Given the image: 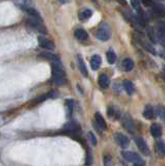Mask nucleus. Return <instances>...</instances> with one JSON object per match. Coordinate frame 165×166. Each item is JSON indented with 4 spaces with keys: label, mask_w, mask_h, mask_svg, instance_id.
<instances>
[{
    "label": "nucleus",
    "mask_w": 165,
    "mask_h": 166,
    "mask_svg": "<svg viewBox=\"0 0 165 166\" xmlns=\"http://www.w3.org/2000/svg\"><path fill=\"white\" fill-rule=\"evenodd\" d=\"M52 81L58 85L66 83V72L60 60H55L52 62Z\"/></svg>",
    "instance_id": "nucleus-1"
},
{
    "label": "nucleus",
    "mask_w": 165,
    "mask_h": 166,
    "mask_svg": "<svg viewBox=\"0 0 165 166\" xmlns=\"http://www.w3.org/2000/svg\"><path fill=\"white\" fill-rule=\"evenodd\" d=\"M26 24H27V26H29L30 28H32V29L36 30V31L40 32V33H43V34L47 33V30H46V28H45L44 24H43L41 17L29 16L27 18V20H26Z\"/></svg>",
    "instance_id": "nucleus-2"
},
{
    "label": "nucleus",
    "mask_w": 165,
    "mask_h": 166,
    "mask_svg": "<svg viewBox=\"0 0 165 166\" xmlns=\"http://www.w3.org/2000/svg\"><path fill=\"white\" fill-rule=\"evenodd\" d=\"M121 156L128 162L133 163L134 165H144L145 162L141 159V157L138 154L133 152H126V150H123L121 152Z\"/></svg>",
    "instance_id": "nucleus-3"
},
{
    "label": "nucleus",
    "mask_w": 165,
    "mask_h": 166,
    "mask_svg": "<svg viewBox=\"0 0 165 166\" xmlns=\"http://www.w3.org/2000/svg\"><path fill=\"white\" fill-rule=\"evenodd\" d=\"M114 140H115V142L123 148L128 147V145H129V143H130L129 138H128L126 135H124L123 133H119V132H116L115 134H114Z\"/></svg>",
    "instance_id": "nucleus-4"
},
{
    "label": "nucleus",
    "mask_w": 165,
    "mask_h": 166,
    "mask_svg": "<svg viewBox=\"0 0 165 166\" xmlns=\"http://www.w3.org/2000/svg\"><path fill=\"white\" fill-rule=\"evenodd\" d=\"M95 38L100 41L106 42L110 39V31L108 30L107 27H104V26H101L99 29L95 31Z\"/></svg>",
    "instance_id": "nucleus-5"
},
{
    "label": "nucleus",
    "mask_w": 165,
    "mask_h": 166,
    "mask_svg": "<svg viewBox=\"0 0 165 166\" xmlns=\"http://www.w3.org/2000/svg\"><path fill=\"white\" fill-rule=\"evenodd\" d=\"M134 140H135L137 147L139 148V150L142 153V155H144V156H149V146H147V142L144 141V139H143L142 137H135Z\"/></svg>",
    "instance_id": "nucleus-6"
},
{
    "label": "nucleus",
    "mask_w": 165,
    "mask_h": 166,
    "mask_svg": "<svg viewBox=\"0 0 165 166\" xmlns=\"http://www.w3.org/2000/svg\"><path fill=\"white\" fill-rule=\"evenodd\" d=\"M38 46L42 48H44V49H47V50H54V48H55V46H54V44L52 43L51 41H49L48 39H46L45 36H40L38 38Z\"/></svg>",
    "instance_id": "nucleus-7"
},
{
    "label": "nucleus",
    "mask_w": 165,
    "mask_h": 166,
    "mask_svg": "<svg viewBox=\"0 0 165 166\" xmlns=\"http://www.w3.org/2000/svg\"><path fill=\"white\" fill-rule=\"evenodd\" d=\"M121 124L123 127L128 131H133L134 128H135V124H134V122L132 121V119L129 116L128 114L121 116Z\"/></svg>",
    "instance_id": "nucleus-8"
},
{
    "label": "nucleus",
    "mask_w": 165,
    "mask_h": 166,
    "mask_svg": "<svg viewBox=\"0 0 165 166\" xmlns=\"http://www.w3.org/2000/svg\"><path fill=\"white\" fill-rule=\"evenodd\" d=\"M95 123H97L98 127L100 128V130H103L105 131L106 129H107V124H106V122L105 119H104V117L102 116L101 113L97 112L95 114Z\"/></svg>",
    "instance_id": "nucleus-9"
},
{
    "label": "nucleus",
    "mask_w": 165,
    "mask_h": 166,
    "mask_svg": "<svg viewBox=\"0 0 165 166\" xmlns=\"http://www.w3.org/2000/svg\"><path fill=\"white\" fill-rule=\"evenodd\" d=\"M143 116H144L147 119H155L156 113H155V109H154V107L151 106V105H147L144 108V111H143Z\"/></svg>",
    "instance_id": "nucleus-10"
},
{
    "label": "nucleus",
    "mask_w": 165,
    "mask_h": 166,
    "mask_svg": "<svg viewBox=\"0 0 165 166\" xmlns=\"http://www.w3.org/2000/svg\"><path fill=\"white\" fill-rule=\"evenodd\" d=\"M151 134L153 135V137H155V138H159V137H161L162 135V127L160 126L159 124H153L151 126Z\"/></svg>",
    "instance_id": "nucleus-11"
},
{
    "label": "nucleus",
    "mask_w": 165,
    "mask_h": 166,
    "mask_svg": "<svg viewBox=\"0 0 165 166\" xmlns=\"http://www.w3.org/2000/svg\"><path fill=\"white\" fill-rule=\"evenodd\" d=\"M98 83H99L100 87H102V88H107V87L109 86L110 80L107 75L102 74V75H100L99 78H98Z\"/></svg>",
    "instance_id": "nucleus-12"
},
{
    "label": "nucleus",
    "mask_w": 165,
    "mask_h": 166,
    "mask_svg": "<svg viewBox=\"0 0 165 166\" xmlns=\"http://www.w3.org/2000/svg\"><path fill=\"white\" fill-rule=\"evenodd\" d=\"M38 58H43V59H46V60H52V62H55V60H59V58L55 55V54L51 53V52H48L45 51L43 53L38 54Z\"/></svg>",
    "instance_id": "nucleus-13"
},
{
    "label": "nucleus",
    "mask_w": 165,
    "mask_h": 166,
    "mask_svg": "<svg viewBox=\"0 0 165 166\" xmlns=\"http://www.w3.org/2000/svg\"><path fill=\"white\" fill-rule=\"evenodd\" d=\"M107 114H108V116L111 117V119H118L119 117H121V113H119L118 108H116L115 106L109 107L107 111Z\"/></svg>",
    "instance_id": "nucleus-14"
},
{
    "label": "nucleus",
    "mask_w": 165,
    "mask_h": 166,
    "mask_svg": "<svg viewBox=\"0 0 165 166\" xmlns=\"http://www.w3.org/2000/svg\"><path fill=\"white\" fill-rule=\"evenodd\" d=\"M78 67H79V70H80V72H81L82 75H83L84 77H87L88 72H87L86 65H85V63H84V60L81 55H78Z\"/></svg>",
    "instance_id": "nucleus-15"
},
{
    "label": "nucleus",
    "mask_w": 165,
    "mask_h": 166,
    "mask_svg": "<svg viewBox=\"0 0 165 166\" xmlns=\"http://www.w3.org/2000/svg\"><path fill=\"white\" fill-rule=\"evenodd\" d=\"M64 106H66L67 115H68L69 117H71L72 114H73V112H74V106H75L74 100H72V99L66 100V102H64Z\"/></svg>",
    "instance_id": "nucleus-16"
},
{
    "label": "nucleus",
    "mask_w": 165,
    "mask_h": 166,
    "mask_svg": "<svg viewBox=\"0 0 165 166\" xmlns=\"http://www.w3.org/2000/svg\"><path fill=\"white\" fill-rule=\"evenodd\" d=\"M121 67H123L124 71L126 72H130L133 70L134 67V62L131 59V58H125L121 62Z\"/></svg>",
    "instance_id": "nucleus-17"
},
{
    "label": "nucleus",
    "mask_w": 165,
    "mask_h": 166,
    "mask_svg": "<svg viewBox=\"0 0 165 166\" xmlns=\"http://www.w3.org/2000/svg\"><path fill=\"white\" fill-rule=\"evenodd\" d=\"M123 87L126 90V93L129 96H132L134 93V85L130 80H124L123 81Z\"/></svg>",
    "instance_id": "nucleus-18"
},
{
    "label": "nucleus",
    "mask_w": 165,
    "mask_h": 166,
    "mask_svg": "<svg viewBox=\"0 0 165 166\" xmlns=\"http://www.w3.org/2000/svg\"><path fill=\"white\" fill-rule=\"evenodd\" d=\"M75 36H76V39H77L78 41H80V42H84V41H86L88 39V34H87V32L85 31L84 29H77L75 31Z\"/></svg>",
    "instance_id": "nucleus-19"
},
{
    "label": "nucleus",
    "mask_w": 165,
    "mask_h": 166,
    "mask_svg": "<svg viewBox=\"0 0 165 166\" xmlns=\"http://www.w3.org/2000/svg\"><path fill=\"white\" fill-rule=\"evenodd\" d=\"M101 63H102L101 56L94 55L92 57V60H90V65H92V69L94 70V71H97V70L99 69L100 65H101Z\"/></svg>",
    "instance_id": "nucleus-20"
},
{
    "label": "nucleus",
    "mask_w": 165,
    "mask_h": 166,
    "mask_svg": "<svg viewBox=\"0 0 165 166\" xmlns=\"http://www.w3.org/2000/svg\"><path fill=\"white\" fill-rule=\"evenodd\" d=\"M106 57H107V62L109 64H113L116 60V54L115 52L113 51L112 49L108 50L107 53H106Z\"/></svg>",
    "instance_id": "nucleus-21"
},
{
    "label": "nucleus",
    "mask_w": 165,
    "mask_h": 166,
    "mask_svg": "<svg viewBox=\"0 0 165 166\" xmlns=\"http://www.w3.org/2000/svg\"><path fill=\"white\" fill-rule=\"evenodd\" d=\"M156 150H157V153L160 155L161 157H165V143L162 140L157 141L156 143Z\"/></svg>",
    "instance_id": "nucleus-22"
},
{
    "label": "nucleus",
    "mask_w": 165,
    "mask_h": 166,
    "mask_svg": "<svg viewBox=\"0 0 165 166\" xmlns=\"http://www.w3.org/2000/svg\"><path fill=\"white\" fill-rule=\"evenodd\" d=\"M92 10L86 8V10H84L83 12H81L79 14V19L81 21H86L92 17Z\"/></svg>",
    "instance_id": "nucleus-23"
},
{
    "label": "nucleus",
    "mask_w": 165,
    "mask_h": 166,
    "mask_svg": "<svg viewBox=\"0 0 165 166\" xmlns=\"http://www.w3.org/2000/svg\"><path fill=\"white\" fill-rule=\"evenodd\" d=\"M64 129L67 131H69V132H73V131L79 130V126H78V124L75 123V122H71V123H68V124H64Z\"/></svg>",
    "instance_id": "nucleus-24"
},
{
    "label": "nucleus",
    "mask_w": 165,
    "mask_h": 166,
    "mask_svg": "<svg viewBox=\"0 0 165 166\" xmlns=\"http://www.w3.org/2000/svg\"><path fill=\"white\" fill-rule=\"evenodd\" d=\"M156 38H157V40L159 41V43L165 48V32L157 29V32H156Z\"/></svg>",
    "instance_id": "nucleus-25"
},
{
    "label": "nucleus",
    "mask_w": 165,
    "mask_h": 166,
    "mask_svg": "<svg viewBox=\"0 0 165 166\" xmlns=\"http://www.w3.org/2000/svg\"><path fill=\"white\" fill-rule=\"evenodd\" d=\"M131 5L133 6V8L142 17V10H141V6H140V2L138 0H131Z\"/></svg>",
    "instance_id": "nucleus-26"
},
{
    "label": "nucleus",
    "mask_w": 165,
    "mask_h": 166,
    "mask_svg": "<svg viewBox=\"0 0 165 166\" xmlns=\"http://www.w3.org/2000/svg\"><path fill=\"white\" fill-rule=\"evenodd\" d=\"M157 114L161 117L162 119L165 121V108L163 106H158L157 107Z\"/></svg>",
    "instance_id": "nucleus-27"
},
{
    "label": "nucleus",
    "mask_w": 165,
    "mask_h": 166,
    "mask_svg": "<svg viewBox=\"0 0 165 166\" xmlns=\"http://www.w3.org/2000/svg\"><path fill=\"white\" fill-rule=\"evenodd\" d=\"M87 137H88V140H90V142L92 143V145H97V138H95V136L94 135V133L92 132H88L87 133Z\"/></svg>",
    "instance_id": "nucleus-28"
},
{
    "label": "nucleus",
    "mask_w": 165,
    "mask_h": 166,
    "mask_svg": "<svg viewBox=\"0 0 165 166\" xmlns=\"http://www.w3.org/2000/svg\"><path fill=\"white\" fill-rule=\"evenodd\" d=\"M86 158H87V160H86V164L90 165L92 163V154H90V148H87V156H86Z\"/></svg>",
    "instance_id": "nucleus-29"
},
{
    "label": "nucleus",
    "mask_w": 165,
    "mask_h": 166,
    "mask_svg": "<svg viewBox=\"0 0 165 166\" xmlns=\"http://www.w3.org/2000/svg\"><path fill=\"white\" fill-rule=\"evenodd\" d=\"M141 1H142V3L144 4V5H147V6H152L153 8L156 6V4L154 3L152 0H141Z\"/></svg>",
    "instance_id": "nucleus-30"
},
{
    "label": "nucleus",
    "mask_w": 165,
    "mask_h": 166,
    "mask_svg": "<svg viewBox=\"0 0 165 166\" xmlns=\"http://www.w3.org/2000/svg\"><path fill=\"white\" fill-rule=\"evenodd\" d=\"M32 0H22V3L23 5H26V6H30V3H31Z\"/></svg>",
    "instance_id": "nucleus-31"
},
{
    "label": "nucleus",
    "mask_w": 165,
    "mask_h": 166,
    "mask_svg": "<svg viewBox=\"0 0 165 166\" xmlns=\"http://www.w3.org/2000/svg\"><path fill=\"white\" fill-rule=\"evenodd\" d=\"M159 56H160L161 58H163V59L165 60V50H164V51H161V52H160V53H159Z\"/></svg>",
    "instance_id": "nucleus-32"
},
{
    "label": "nucleus",
    "mask_w": 165,
    "mask_h": 166,
    "mask_svg": "<svg viewBox=\"0 0 165 166\" xmlns=\"http://www.w3.org/2000/svg\"><path fill=\"white\" fill-rule=\"evenodd\" d=\"M60 2H61V3H68L69 1H70V0H59Z\"/></svg>",
    "instance_id": "nucleus-33"
},
{
    "label": "nucleus",
    "mask_w": 165,
    "mask_h": 166,
    "mask_svg": "<svg viewBox=\"0 0 165 166\" xmlns=\"http://www.w3.org/2000/svg\"><path fill=\"white\" fill-rule=\"evenodd\" d=\"M119 2H121V3H123V4H125V2H124V0H119Z\"/></svg>",
    "instance_id": "nucleus-34"
},
{
    "label": "nucleus",
    "mask_w": 165,
    "mask_h": 166,
    "mask_svg": "<svg viewBox=\"0 0 165 166\" xmlns=\"http://www.w3.org/2000/svg\"><path fill=\"white\" fill-rule=\"evenodd\" d=\"M163 70H164V71H165V64L163 65Z\"/></svg>",
    "instance_id": "nucleus-35"
}]
</instances>
